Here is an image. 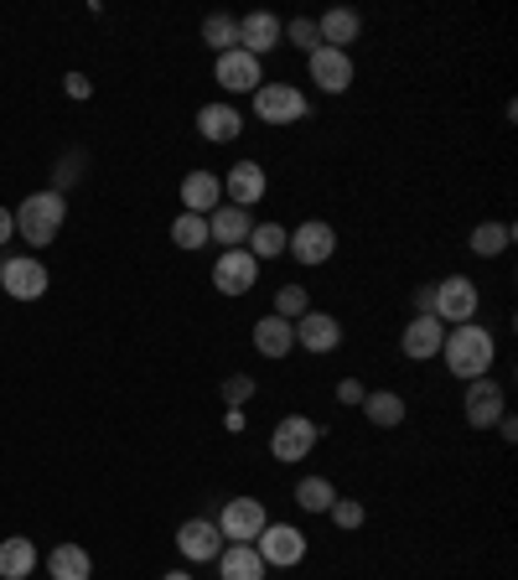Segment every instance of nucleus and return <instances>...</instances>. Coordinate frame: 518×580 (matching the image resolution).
Instances as JSON below:
<instances>
[{"mask_svg": "<svg viewBox=\"0 0 518 580\" xmlns=\"http://www.w3.org/2000/svg\"><path fill=\"white\" fill-rule=\"evenodd\" d=\"M161 580H192V576H187V570H172V576H161Z\"/></svg>", "mask_w": 518, "mask_h": 580, "instance_id": "37998d69", "label": "nucleus"}, {"mask_svg": "<svg viewBox=\"0 0 518 580\" xmlns=\"http://www.w3.org/2000/svg\"><path fill=\"white\" fill-rule=\"evenodd\" d=\"M239 47L249 58H264V52H275L280 47V21L270 11H249L239 16Z\"/></svg>", "mask_w": 518, "mask_h": 580, "instance_id": "6ab92c4d", "label": "nucleus"}, {"mask_svg": "<svg viewBox=\"0 0 518 580\" xmlns=\"http://www.w3.org/2000/svg\"><path fill=\"white\" fill-rule=\"evenodd\" d=\"M270 565L255 555V544H223L219 555V580H264Z\"/></svg>", "mask_w": 518, "mask_h": 580, "instance_id": "393cba45", "label": "nucleus"}, {"mask_svg": "<svg viewBox=\"0 0 518 580\" xmlns=\"http://www.w3.org/2000/svg\"><path fill=\"white\" fill-rule=\"evenodd\" d=\"M202 42H208L219 58H223V52H234V47H239V21L223 16V11H213V16L202 21Z\"/></svg>", "mask_w": 518, "mask_h": 580, "instance_id": "7c9ffc66", "label": "nucleus"}, {"mask_svg": "<svg viewBox=\"0 0 518 580\" xmlns=\"http://www.w3.org/2000/svg\"><path fill=\"white\" fill-rule=\"evenodd\" d=\"M32 570H37V544L26 534L0 540V580H32Z\"/></svg>", "mask_w": 518, "mask_h": 580, "instance_id": "b1692460", "label": "nucleus"}, {"mask_svg": "<svg viewBox=\"0 0 518 580\" xmlns=\"http://www.w3.org/2000/svg\"><path fill=\"white\" fill-rule=\"evenodd\" d=\"M327 513H332V523H338V529H363V502L358 498H338Z\"/></svg>", "mask_w": 518, "mask_h": 580, "instance_id": "c9c22d12", "label": "nucleus"}, {"mask_svg": "<svg viewBox=\"0 0 518 580\" xmlns=\"http://www.w3.org/2000/svg\"><path fill=\"white\" fill-rule=\"evenodd\" d=\"M62 88H68V99H89V94H94V83L83 79V73H68V79H62Z\"/></svg>", "mask_w": 518, "mask_h": 580, "instance_id": "58836bf2", "label": "nucleus"}, {"mask_svg": "<svg viewBox=\"0 0 518 580\" xmlns=\"http://www.w3.org/2000/svg\"><path fill=\"white\" fill-rule=\"evenodd\" d=\"M306 311H311V296H306V285H280V291H275V317L301 321Z\"/></svg>", "mask_w": 518, "mask_h": 580, "instance_id": "473e14b6", "label": "nucleus"}, {"mask_svg": "<svg viewBox=\"0 0 518 580\" xmlns=\"http://www.w3.org/2000/svg\"><path fill=\"white\" fill-rule=\"evenodd\" d=\"M317 32H321V47H338V52H348V47L358 42V32H363V16L353 11V5H332V11L317 21Z\"/></svg>", "mask_w": 518, "mask_h": 580, "instance_id": "aec40b11", "label": "nucleus"}, {"mask_svg": "<svg viewBox=\"0 0 518 580\" xmlns=\"http://www.w3.org/2000/svg\"><path fill=\"white\" fill-rule=\"evenodd\" d=\"M47 576L52 580H89L94 576V560H89V549H79V544H58V549L47 555Z\"/></svg>", "mask_w": 518, "mask_h": 580, "instance_id": "a878e982", "label": "nucleus"}, {"mask_svg": "<svg viewBox=\"0 0 518 580\" xmlns=\"http://www.w3.org/2000/svg\"><path fill=\"white\" fill-rule=\"evenodd\" d=\"M498 436L503 440H518V421H514V415H498Z\"/></svg>", "mask_w": 518, "mask_h": 580, "instance_id": "79ce46f5", "label": "nucleus"}, {"mask_svg": "<svg viewBox=\"0 0 518 580\" xmlns=\"http://www.w3.org/2000/svg\"><path fill=\"white\" fill-rule=\"evenodd\" d=\"M508 244H514V228H508V223H478V228H472V255H478V260H498Z\"/></svg>", "mask_w": 518, "mask_h": 580, "instance_id": "c85d7f7f", "label": "nucleus"}, {"mask_svg": "<svg viewBox=\"0 0 518 580\" xmlns=\"http://www.w3.org/2000/svg\"><path fill=\"white\" fill-rule=\"evenodd\" d=\"M223 400H228V410H244V404L255 400V379L249 374H228L223 379Z\"/></svg>", "mask_w": 518, "mask_h": 580, "instance_id": "f704fd0d", "label": "nucleus"}, {"mask_svg": "<svg viewBox=\"0 0 518 580\" xmlns=\"http://www.w3.org/2000/svg\"><path fill=\"white\" fill-rule=\"evenodd\" d=\"M296 327V347H306V353H338V342H342V321L338 317H327V311H306L301 321H291Z\"/></svg>", "mask_w": 518, "mask_h": 580, "instance_id": "f3484780", "label": "nucleus"}, {"mask_svg": "<svg viewBox=\"0 0 518 580\" xmlns=\"http://www.w3.org/2000/svg\"><path fill=\"white\" fill-rule=\"evenodd\" d=\"M321 440V425L306 421V415H285V421L275 425V436H270V451H275V461H301L311 457Z\"/></svg>", "mask_w": 518, "mask_h": 580, "instance_id": "6e6552de", "label": "nucleus"}, {"mask_svg": "<svg viewBox=\"0 0 518 580\" xmlns=\"http://www.w3.org/2000/svg\"><path fill=\"white\" fill-rule=\"evenodd\" d=\"M440 353H446V368H451L457 379L472 383V379H487V374H493L498 342H493V332H487V327H478V321H461L457 332H446Z\"/></svg>", "mask_w": 518, "mask_h": 580, "instance_id": "f257e3e1", "label": "nucleus"}, {"mask_svg": "<svg viewBox=\"0 0 518 580\" xmlns=\"http://www.w3.org/2000/svg\"><path fill=\"white\" fill-rule=\"evenodd\" d=\"M255 347H259V358H285V353L296 347V327L285 317H275V311L259 317L255 321Z\"/></svg>", "mask_w": 518, "mask_h": 580, "instance_id": "5701e85b", "label": "nucleus"}, {"mask_svg": "<svg viewBox=\"0 0 518 580\" xmlns=\"http://www.w3.org/2000/svg\"><path fill=\"white\" fill-rule=\"evenodd\" d=\"M255 555L264 565H275V570H291V565L306 560V534L291 529V523H264L255 540Z\"/></svg>", "mask_w": 518, "mask_h": 580, "instance_id": "39448f33", "label": "nucleus"}, {"mask_svg": "<svg viewBox=\"0 0 518 580\" xmlns=\"http://www.w3.org/2000/svg\"><path fill=\"white\" fill-rule=\"evenodd\" d=\"M478 281L472 275H446V281L436 285V317L446 321V327H461V321H472L478 317Z\"/></svg>", "mask_w": 518, "mask_h": 580, "instance_id": "423d86ee", "label": "nucleus"}, {"mask_svg": "<svg viewBox=\"0 0 518 580\" xmlns=\"http://www.w3.org/2000/svg\"><path fill=\"white\" fill-rule=\"evenodd\" d=\"M461 410H467V425H478V430L498 425V415H508V404H503V383L498 379H472V383H467Z\"/></svg>", "mask_w": 518, "mask_h": 580, "instance_id": "ddd939ff", "label": "nucleus"}, {"mask_svg": "<svg viewBox=\"0 0 518 580\" xmlns=\"http://www.w3.org/2000/svg\"><path fill=\"white\" fill-rule=\"evenodd\" d=\"M223 192L234 198V208H255L264 198V166L259 161H239L228 177H223Z\"/></svg>", "mask_w": 518, "mask_h": 580, "instance_id": "4be33fe9", "label": "nucleus"}, {"mask_svg": "<svg viewBox=\"0 0 518 580\" xmlns=\"http://www.w3.org/2000/svg\"><path fill=\"white\" fill-rule=\"evenodd\" d=\"M249 234H255V213L249 208H213L208 213V244H223V249H244L249 244Z\"/></svg>", "mask_w": 518, "mask_h": 580, "instance_id": "4468645a", "label": "nucleus"}, {"mask_svg": "<svg viewBox=\"0 0 518 580\" xmlns=\"http://www.w3.org/2000/svg\"><path fill=\"white\" fill-rule=\"evenodd\" d=\"M239 130H244V115L234 109V104H202L198 109V135L202 141L228 145V141H239Z\"/></svg>", "mask_w": 518, "mask_h": 580, "instance_id": "a211bd4d", "label": "nucleus"}, {"mask_svg": "<svg viewBox=\"0 0 518 580\" xmlns=\"http://www.w3.org/2000/svg\"><path fill=\"white\" fill-rule=\"evenodd\" d=\"M255 115L264 125H296L311 115V104L301 94L296 83H259L255 88Z\"/></svg>", "mask_w": 518, "mask_h": 580, "instance_id": "7ed1b4c3", "label": "nucleus"}, {"mask_svg": "<svg viewBox=\"0 0 518 580\" xmlns=\"http://www.w3.org/2000/svg\"><path fill=\"white\" fill-rule=\"evenodd\" d=\"M259 281V260L249 249H223L219 264H213V285H219L223 296H249Z\"/></svg>", "mask_w": 518, "mask_h": 580, "instance_id": "9d476101", "label": "nucleus"}, {"mask_svg": "<svg viewBox=\"0 0 518 580\" xmlns=\"http://www.w3.org/2000/svg\"><path fill=\"white\" fill-rule=\"evenodd\" d=\"M338 502V487L327 477H301L296 482V508H306V513H327Z\"/></svg>", "mask_w": 518, "mask_h": 580, "instance_id": "c756f323", "label": "nucleus"}, {"mask_svg": "<svg viewBox=\"0 0 518 580\" xmlns=\"http://www.w3.org/2000/svg\"><path fill=\"white\" fill-rule=\"evenodd\" d=\"M285 255L296 264H327L332 255H338V234H332V223H301L296 234H291V244H285Z\"/></svg>", "mask_w": 518, "mask_h": 580, "instance_id": "1a4fd4ad", "label": "nucleus"}, {"mask_svg": "<svg viewBox=\"0 0 518 580\" xmlns=\"http://www.w3.org/2000/svg\"><path fill=\"white\" fill-rule=\"evenodd\" d=\"M213 79H219V88H228V94H255L259 83H264V68H259V58H249L244 47H234V52H223V58L213 62Z\"/></svg>", "mask_w": 518, "mask_h": 580, "instance_id": "9b49d317", "label": "nucleus"}, {"mask_svg": "<svg viewBox=\"0 0 518 580\" xmlns=\"http://www.w3.org/2000/svg\"><path fill=\"white\" fill-rule=\"evenodd\" d=\"M363 415L379 425V430H395V425H404V400H399L395 389H379V394H363Z\"/></svg>", "mask_w": 518, "mask_h": 580, "instance_id": "bb28decb", "label": "nucleus"}, {"mask_svg": "<svg viewBox=\"0 0 518 580\" xmlns=\"http://www.w3.org/2000/svg\"><path fill=\"white\" fill-rule=\"evenodd\" d=\"M213 523H219L223 544H255L259 529L270 523V513H264V502H259V498H228Z\"/></svg>", "mask_w": 518, "mask_h": 580, "instance_id": "20e7f679", "label": "nucleus"}, {"mask_svg": "<svg viewBox=\"0 0 518 580\" xmlns=\"http://www.w3.org/2000/svg\"><path fill=\"white\" fill-rule=\"evenodd\" d=\"M172 244H177V249H202V244H208V218L181 213V218L172 223Z\"/></svg>", "mask_w": 518, "mask_h": 580, "instance_id": "2f4dec72", "label": "nucleus"}, {"mask_svg": "<svg viewBox=\"0 0 518 580\" xmlns=\"http://www.w3.org/2000/svg\"><path fill=\"white\" fill-rule=\"evenodd\" d=\"M410 306H415V317H436V285H415Z\"/></svg>", "mask_w": 518, "mask_h": 580, "instance_id": "4c0bfd02", "label": "nucleus"}, {"mask_svg": "<svg viewBox=\"0 0 518 580\" xmlns=\"http://www.w3.org/2000/svg\"><path fill=\"white\" fill-rule=\"evenodd\" d=\"M306 68H311V83H317L321 94H342V88L353 83V58L338 52V47H317V52L306 58Z\"/></svg>", "mask_w": 518, "mask_h": 580, "instance_id": "dca6fc26", "label": "nucleus"}, {"mask_svg": "<svg viewBox=\"0 0 518 580\" xmlns=\"http://www.w3.org/2000/svg\"><path fill=\"white\" fill-rule=\"evenodd\" d=\"M79 177H83L79 156H62V161H58V171H52V187H47V192H58V198H62V192H68V187H73Z\"/></svg>", "mask_w": 518, "mask_h": 580, "instance_id": "e433bc0d", "label": "nucleus"}, {"mask_svg": "<svg viewBox=\"0 0 518 580\" xmlns=\"http://www.w3.org/2000/svg\"><path fill=\"white\" fill-rule=\"evenodd\" d=\"M280 37L291 42V47H301L306 58H311V52L321 47V32H317V21H311V16H296L291 26H285V32H280Z\"/></svg>", "mask_w": 518, "mask_h": 580, "instance_id": "72a5a7b5", "label": "nucleus"}, {"mask_svg": "<svg viewBox=\"0 0 518 580\" xmlns=\"http://www.w3.org/2000/svg\"><path fill=\"white\" fill-rule=\"evenodd\" d=\"M0 264H5V260H0Z\"/></svg>", "mask_w": 518, "mask_h": 580, "instance_id": "c03bdc74", "label": "nucleus"}, {"mask_svg": "<svg viewBox=\"0 0 518 580\" xmlns=\"http://www.w3.org/2000/svg\"><path fill=\"white\" fill-rule=\"evenodd\" d=\"M11 239H16V213L0 208V244H11Z\"/></svg>", "mask_w": 518, "mask_h": 580, "instance_id": "a19ab883", "label": "nucleus"}, {"mask_svg": "<svg viewBox=\"0 0 518 580\" xmlns=\"http://www.w3.org/2000/svg\"><path fill=\"white\" fill-rule=\"evenodd\" d=\"M338 400H342V404H363V383H358V379H342V383H338Z\"/></svg>", "mask_w": 518, "mask_h": 580, "instance_id": "ea45409f", "label": "nucleus"}, {"mask_svg": "<svg viewBox=\"0 0 518 580\" xmlns=\"http://www.w3.org/2000/svg\"><path fill=\"white\" fill-rule=\"evenodd\" d=\"M62 218H68V202L58 192H32V198L16 208V234L32 249H47V244L62 234Z\"/></svg>", "mask_w": 518, "mask_h": 580, "instance_id": "f03ea898", "label": "nucleus"}, {"mask_svg": "<svg viewBox=\"0 0 518 580\" xmlns=\"http://www.w3.org/2000/svg\"><path fill=\"white\" fill-rule=\"evenodd\" d=\"M285 244H291V228H280V223H255V234H249L244 249H249L255 260H280Z\"/></svg>", "mask_w": 518, "mask_h": 580, "instance_id": "cd10ccee", "label": "nucleus"}, {"mask_svg": "<svg viewBox=\"0 0 518 580\" xmlns=\"http://www.w3.org/2000/svg\"><path fill=\"white\" fill-rule=\"evenodd\" d=\"M0 291L11 300H42L47 296V264L32 255H11L0 264Z\"/></svg>", "mask_w": 518, "mask_h": 580, "instance_id": "0eeeda50", "label": "nucleus"}, {"mask_svg": "<svg viewBox=\"0 0 518 580\" xmlns=\"http://www.w3.org/2000/svg\"><path fill=\"white\" fill-rule=\"evenodd\" d=\"M177 549H181V560H192V565L219 560V555H223L219 523H213V519H187L177 529Z\"/></svg>", "mask_w": 518, "mask_h": 580, "instance_id": "f8f14e48", "label": "nucleus"}, {"mask_svg": "<svg viewBox=\"0 0 518 580\" xmlns=\"http://www.w3.org/2000/svg\"><path fill=\"white\" fill-rule=\"evenodd\" d=\"M181 208L198 213V218H208L213 208H223V177H213V171H192V177L181 181Z\"/></svg>", "mask_w": 518, "mask_h": 580, "instance_id": "412c9836", "label": "nucleus"}, {"mask_svg": "<svg viewBox=\"0 0 518 580\" xmlns=\"http://www.w3.org/2000/svg\"><path fill=\"white\" fill-rule=\"evenodd\" d=\"M440 342H446V321L440 317H410L404 321V332H399V347H404V358L410 363L436 358Z\"/></svg>", "mask_w": 518, "mask_h": 580, "instance_id": "2eb2a0df", "label": "nucleus"}]
</instances>
